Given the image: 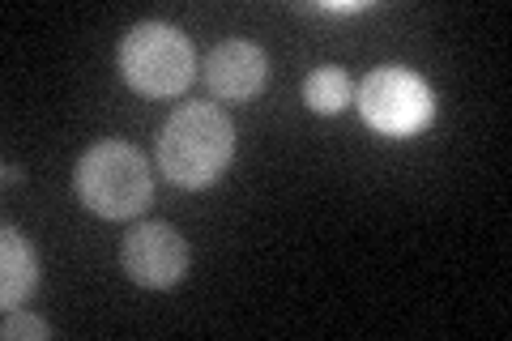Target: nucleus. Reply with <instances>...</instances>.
Returning <instances> with one entry per match:
<instances>
[{
  "label": "nucleus",
  "mask_w": 512,
  "mask_h": 341,
  "mask_svg": "<svg viewBox=\"0 0 512 341\" xmlns=\"http://www.w3.org/2000/svg\"><path fill=\"white\" fill-rule=\"evenodd\" d=\"M0 303L9 307H22L30 295H35V286H39V261H35V252H30V243L26 235L18 231V226H5L0 231Z\"/></svg>",
  "instance_id": "nucleus-7"
},
{
  "label": "nucleus",
  "mask_w": 512,
  "mask_h": 341,
  "mask_svg": "<svg viewBox=\"0 0 512 341\" xmlns=\"http://www.w3.org/2000/svg\"><path fill=\"white\" fill-rule=\"evenodd\" d=\"M120 265L137 286L167 290L188 273V243L167 222H141L120 243Z\"/></svg>",
  "instance_id": "nucleus-5"
},
{
  "label": "nucleus",
  "mask_w": 512,
  "mask_h": 341,
  "mask_svg": "<svg viewBox=\"0 0 512 341\" xmlns=\"http://www.w3.org/2000/svg\"><path fill=\"white\" fill-rule=\"evenodd\" d=\"M120 73L146 99H175L197 73V56H192L188 35H180L175 26L141 22L120 43Z\"/></svg>",
  "instance_id": "nucleus-3"
},
{
  "label": "nucleus",
  "mask_w": 512,
  "mask_h": 341,
  "mask_svg": "<svg viewBox=\"0 0 512 341\" xmlns=\"http://www.w3.org/2000/svg\"><path fill=\"white\" fill-rule=\"evenodd\" d=\"M350 94H355V86H350V77L338 64H320V69H312L308 81H303V99H308V107L320 111V116H338L350 103Z\"/></svg>",
  "instance_id": "nucleus-8"
},
{
  "label": "nucleus",
  "mask_w": 512,
  "mask_h": 341,
  "mask_svg": "<svg viewBox=\"0 0 512 341\" xmlns=\"http://www.w3.org/2000/svg\"><path fill=\"white\" fill-rule=\"evenodd\" d=\"M235 158V124L214 103H188L158 133V171L180 188H210Z\"/></svg>",
  "instance_id": "nucleus-1"
},
{
  "label": "nucleus",
  "mask_w": 512,
  "mask_h": 341,
  "mask_svg": "<svg viewBox=\"0 0 512 341\" xmlns=\"http://www.w3.org/2000/svg\"><path fill=\"white\" fill-rule=\"evenodd\" d=\"M73 188L99 218H137L150 205L154 175L141 150L124 141H99L77 158Z\"/></svg>",
  "instance_id": "nucleus-2"
},
{
  "label": "nucleus",
  "mask_w": 512,
  "mask_h": 341,
  "mask_svg": "<svg viewBox=\"0 0 512 341\" xmlns=\"http://www.w3.org/2000/svg\"><path fill=\"white\" fill-rule=\"evenodd\" d=\"M265 73H269L265 52L256 43H244V39L218 43L210 52V60H205V81H210V90L227 103L252 99V94L265 86Z\"/></svg>",
  "instance_id": "nucleus-6"
},
{
  "label": "nucleus",
  "mask_w": 512,
  "mask_h": 341,
  "mask_svg": "<svg viewBox=\"0 0 512 341\" xmlns=\"http://www.w3.org/2000/svg\"><path fill=\"white\" fill-rule=\"evenodd\" d=\"M359 111L376 133L406 137L431 124L436 94H431V86L419 73L402 69V64H380V69H372L359 81Z\"/></svg>",
  "instance_id": "nucleus-4"
},
{
  "label": "nucleus",
  "mask_w": 512,
  "mask_h": 341,
  "mask_svg": "<svg viewBox=\"0 0 512 341\" xmlns=\"http://www.w3.org/2000/svg\"><path fill=\"white\" fill-rule=\"evenodd\" d=\"M0 333H5L9 341H47L52 337V324H43V320H35V316H22L18 307L5 316V324H0Z\"/></svg>",
  "instance_id": "nucleus-9"
}]
</instances>
